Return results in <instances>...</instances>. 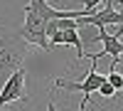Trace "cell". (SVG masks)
Wrapping results in <instances>:
<instances>
[{
	"mask_svg": "<svg viewBox=\"0 0 123 111\" xmlns=\"http://www.w3.org/2000/svg\"><path fill=\"white\" fill-rule=\"evenodd\" d=\"M27 47L30 45L20 30L0 25V82H5L17 67H22L27 59Z\"/></svg>",
	"mask_w": 123,
	"mask_h": 111,
	"instance_id": "obj_1",
	"label": "cell"
},
{
	"mask_svg": "<svg viewBox=\"0 0 123 111\" xmlns=\"http://www.w3.org/2000/svg\"><path fill=\"white\" fill-rule=\"evenodd\" d=\"M98 59L96 57H91V69L86 72V77L81 79V82H69V79H54V86L57 89H64V91H81L84 94V99H81V104H79V111H84L89 106V99L94 91H98V86L106 82V77L104 74H98Z\"/></svg>",
	"mask_w": 123,
	"mask_h": 111,
	"instance_id": "obj_2",
	"label": "cell"
},
{
	"mask_svg": "<svg viewBox=\"0 0 123 111\" xmlns=\"http://www.w3.org/2000/svg\"><path fill=\"white\" fill-rule=\"evenodd\" d=\"M25 22L20 27V35L27 39V45H37L42 52H49V37H47V20L32 13L30 7H22Z\"/></svg>",
	"mask_w": 123,
	"mask_h": 111,
	"instance_id": "obj_3",
	"label": "cell"
},
{
	"mask_svg": "<svg viewBox=\"0 0 123 111\" xmlns=\"http://www.w3.org/2000/svg\"><path fill=\"white\" fill-rule=\"evenodd\" d=\"M25 99H27V72L17 67L0 86V106L5 109L15 101H25Z\"/></svg>",
	"mask_w": 123,
	"mask_h": 111,
	"instance_id": "obj_4",
	"label": "cell"
},
{
	"mask_svg": "<svg viewBox=\"0 0 123 111\" xmlns=\"http://www.w3.org/2000/svg\"><path fill=\"white\" fill-rule=\"evenodd\" d=\"M91 42H104V57H111V67H118L123 62V42L118 39V35L113 30L108 32L106 27H101L98 35L91 39Z\"/></svg>",
	"mask_w": 123,
	"mask_h": 111,
	"instance_id": "obj_5",
	"label": "cell"
},
{
	"mask_svg": "<svg viewBox=\"0 0 123 111\" xmlns=\"http://www.w3.org/2000/svg\"><path fill=\"white\" fill-rule=\"evenodd\" d=\"M54 45H71L76 49V59H84V45H81V30L79 27H67V30H57V32L49 35V47Z\"/></svg>",
	"mask_w": 123,
	"mask_h": 111,
	"instance_id": "obj_6",
	"label": "cell"
},
{
	"mask_svg": "<svg viewBox=\"0 0 123 111\" xmlns=\"http://www.w3.org/2000/svg\"><path fill=\"white\" fill-rule=\"evenodd\" d=\"M106 79H108V84L113 86L118 94L123 91V74L118 72V67H111V69H108V74H106Z\"/></svg>",
	"mask_w": 123,
	"mask_h": 111,
	"instance_id": "obj_7",
	"label": "cell"
},
{
	"mask_svg": "<svg viewBox=\"0 0 123 111\" xmlns=\"http://www.w3.org/2000/svg\"><path fill=\"white\" fill-rule=\"evenodd\" d=\"M98 94L104 96V99H116V96H118V91H116V89H113V86L108 84V79H106V82H104V84L98 86Z\"/></svg>",
	"mask_w": 123,
	"mask_h": 111,
	"instance_id": "obj_8",
	"label": "cell"
},
{
	"mask_svg": "<svg viewBox=\"0 0 123 111\" xmlns=\"http://www.w3.org/2000/svg\"><path fill=\"white\" fill-rule=\"evenodd\" d=\"M101 3H104V0H84V10H86V13H91V10H96Z\"/></svg>",
	"mask_w": 123,
	"mask_h": 111,
	"instance_id": "obj_9",
	"label": "cell"
},
{
	"mask_svg": "<svg viewBox=\"0 0 123 111\" xmlns=\"http://www.w3.org/2000/svg\"><path fill=\"white\" fill-rule=\"evenodd\" d=\"M47 111H57V106H54V101H49V104H47Z\"/></svg>",
	"mask_w": 123,
	"mask_h": 111,
	"instance_id": "obj_10",
	"label": "cell"
},
{
	"mask_svg": "<svg viewBox=\"0 0 123 111\" xmlns=\"http://www.w3.org/2000/svg\"><path fill=\"white\" fill-rule=\"evenodd\" d=\"M116 3H118V5H123V0H116Z\"/></svg>",
	"mask_w": 123,
	"mask_h": 111,
	"instance_id": "obj_11",
	"label": "cell"
},
{
	"mask_svg": "<svg viewBox=\"0 0 123 111\" xmlns=\"http://www.w3.org/2000/svg\"><path fill=\"white\" fill-rule=\"evenodd\" d=\"M0 111H3V106H0Z\"/></svg>",
	"mask_w": 123,
	"mask_h": 111,
	"instance_id": "obj_12",
	"label": "cell"
}]
</instances>
